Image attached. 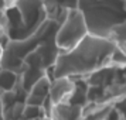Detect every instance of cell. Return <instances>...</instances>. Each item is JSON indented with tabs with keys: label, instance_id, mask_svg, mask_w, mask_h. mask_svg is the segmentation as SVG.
I'll return each instance as SVG.
<instances>
[{
	"label": "cell",
	"instance_id": "cell-1",
	"mask_svg": "<svg viewBox=\"0 0 126 120\" xmlns=\"http://www.w3.org/2000/svg\"><path fill=\"white\" fill-rule=\"evenodd\" d=\"M108 65H126V52L109 38L86 34L74 48L58 54L54 78L91 75Z\"/></svg>",
	"mask_w": 126,
	"mask_h": 120
},
{
	"label": "cell",
	"instance_id": "cell-2",
	"mask_svg": "<svg viewBox=\"0 0 126 120\" xmlns=\"http://www.w3.org/2000/svg\"><path fill=\"white\" fill-rule=\"evenodd\" d=\"M86 23L88 33L109 38L126 21V0H78L77 7Z\"/></svg>",
	"mask_w": 126,
	"mask_h": 120
},
{
	"label": "cell",
	"instance_id": "cell-3",
	"mask_svg": "<svg viewBox=\"0 0 126 120\" xmlns=\"http://www.w3.org/2000/svg\"><path fill=\"white\" fill-rule=\"evenodd\" d=\"M86 34L89 33H88L84 16L78 9H74L67 14L63 23H60V28L55 33L54 42L58 50L68 51L74 48Z\"/></svg>",
	"mask_w": 126,
	"mask_h": 120
},
{
	"label": "cell",
	"instance_id": "cell-4",
	"mask_svg": "<svg viewBox=\"0 0 126 120\" xmlns=\"http://www.w3.org/2000/svg\"><path fill=\"white\" fill-rule=\"evenodd\" d=\"M75 91V80H72L68 76H58L54 78L50 83V92H48V99L51 105L68 102L71 96L74 95Z\"/></svg>",
	"mask_w": 126,
	"mask_h": 120
},
{
	"label": "cell",
	"instance_id": "cell-5",
	"mask_svg": "<svg viewBox=\"0 0 126 120\" xmlns=\"http://www.w3.org/2000/svg\"><path fill=\"white\" fill-rule=\"evenodd\" d=\"M82 107L84 106L72 102L57 103V105H52L50 116H51V120H81Z\"/></svg>",
	"mask_w": 126,
	"mask_h": 120
},
{
	"label": "cell",
	"instance_id": "cell-6",
	"mask_svg": "<svg viewBox=\"0 0 126 120\" xmlns=\"http://www.w3.org/2000/svg\"><path fill=\"white\" fill-rule=\"evenodd\" d=\"M50 79L46 75H43L41 78L34 82V85L31 88L29 96V105L30 106H41L46 99H48V92H50Z\"/></svg>",
	"mask_w": 126,
	"mask_h": 120
},
{
	"label": "cell",
	"instance_id": "cell-7",
	"mask_svg": "<svg viewBox=\"0 0 126 120\" xmlns=\"http://www.w3.org/2000/svg\"><path fill=\"white\" fill-rule=\"evenodd\" d=\"M113 107L118 110L120 119L126 120V96H123L122 99H119L118 102H115L113 103Z\"/></svg>",
	"mask_w": 126,
	"mask_h": 120
},
{
	"label": "cell",
	"instance_id": "cell-8",
	"mask_svg": "<svg viewBox=\"0 0 126 120\" xmlns=\"http://www.w3.org/2000/svg\"><path fill=\"white\" fill-rule=\"evenodd\" d=\"M119 47H120V48H122V50H123V51L126 52V42H125V44H122V45H119Z\"/></svg>",
	"mask_w": 126,
	"mask_h": 120
},
{
	"label": "cell",
	"instance_id": "cell-9",
	"mask_svg": "<svg viewBox=\"0 0 126 120\" xmlns=\"http://www.w3.org/2000/svg\"><path fill=\"white\" fill-rule=\"evenodd\" d=\"M1 58H3V48L0 47V61H1Z\"/></svg>",
	"mask_w": 126,
	"mask_h": 120
}]
</instances>
